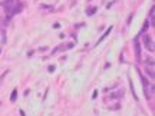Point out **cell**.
<instances>
[{
	"instance_id": "cell-8",
	"label": "cell",
	"mask_w": 155,
	"mask_h": 116,
	"mask_svg": "<svg viewBox=\"0 0 155 116\" xmlns=\"http://www.w3.org/2000/svg\"><path fill=\"white\" fill-rule=\"evenodd\" d=\"M20 115H22V116H26V115H25V112H23V110H20Z\"/></svg>"
},
{
	"instance_id": "cell-5",
	"label": "cell",
	"mask_w": 155,
	"mask_h": 116,
	"mask_svg": "<svg viewBox=\"0 0 155 116\" xmlns=\"http://www.w3.org/2000/svg\"><path fill=\"white\" fill-rule=\"evenodd\" d=\"M95 12H96V7H90V9H88V14H89V16H92Z\"/></svg>"
},
{
	"instance_id": "cell-6",
	"label": "cell",
	"mask_w": 155,
	"mask_h": 116,
	"mask_svg": "<svg viewBox=\"0 0 155 116\" xmlns=\"http://www.w3.org/2000/svg\"><path fill=\"white\" fill-rule=\"evenodd\" d=\"M147 72H148V75H149V76H151L152 79H154V70H151V69L148 67V69H147Z\"/></svg>"
},
{
	"instance_id": "cell-7",
	"label": "cell",
	"mask_w": 155,
	"mask_h": 116,
	"mask_svg": "<svg viewBox=\"0 0 155 116\" xmlns=\"http://www.w3.org/2000/svg\"><path fill=\"white\" fill-rule=\"evenodd\" d=\"M55 70V66H49V72H53Z\"/></svg>"
},
{
	"instance_id": "cell-1",
	"label": "cell",
	"mask_w": 155,
	"mask_h": 116,
	"mask_svg": "<svg viewBox=\"0 0 155 116\" xmlns=\"http://www.w3.org/2000/svg\"><path fill=\"white\" fill-rule=\"evenodd\" d=\"M145 45H147V49H148V50H154V42H151V37H149V36H145Z\"/></svg>"
},
{
	"instance_id": "cell-4",
	"label": "cell",
	"mask_w": 155,
	"mask_h": 116,
	"mask_svg": "<svg viewBox=\"0 0 155 116\" xmlns=\"http://www.w3.org/2000/svg\"><path fill=\"white\" fill-rule=\"evenodd\" d=\"M111 30H112V26H111V27H109V29H108V30H106V33H105V34H103V36H102V37H101V39H99V42H98V43H101V42H102V40H103V39H105V37H106V36H108V34H109V32H111Z\"/></svg>"
},
{
	"instance_id": "cell-3",
	"label": "cell",
	"mask_w": 155,
	"mask_h": 116,
	"mask_svg": "<svg viewBox=\"0 0 155 116\" xmlns=\"http://www.w3.org/2000/svg\"><path fill=\"white\" fill-rule=\"evenodd\" d=\"M16 97H17V90L14 89L12 92V96H10V100H12V102H14V100H16Z\"/></svg>"
},
{
	"instance_id": "cell-2",
	"label": "cell",
	"mask_w": 155,
	"mask_h": 116,
	"mask_svg": "<svg viewBox=\"0 0 155 116\" xmlns=\"http://www.w3.org/2000/svg\"><path fill=\"white\" fill-rule=\"evenodd\" d=\"M135 52H136V58L139 59L141 58V53H139V43L138 42H135Z\"/></svg>"
}]
</instances>
